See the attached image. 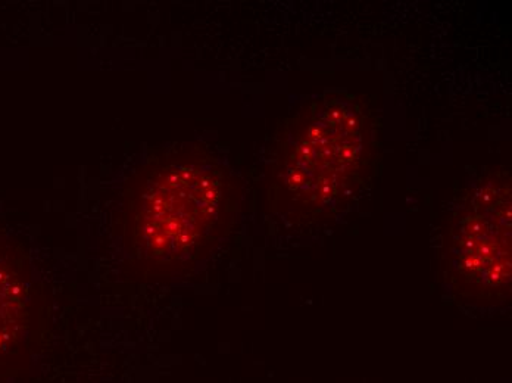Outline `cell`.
Returning a JSON list of instances; mask_svg holds the SVG:
<instances>
[{
    "label": "cell",
    "instance_id": "obj_1",
    "mask_svg": "<svg viewBox=\"0 0 512 383\" xmlns=\"http://www.w3.org/2000/svg\"><path fill=\"white\" fill-rule=\"evenodd\" d=\"M237 198L229 171L208 152H171L128 182L124 245L146 273H184L223 241Z\"/></svg>",
    "mask_w": 512,
    "mask_h": 383
},
{
    "label": "cell",
    "instance_id": "obj_2",
    "mask_svg": "<svg viewBox=\"0 0 512 383\" xmlns=\"http://www.w3.org/2000/svg\"><path fill=\"white\" fill-rule=\"evenodd\" d=\"M374 124L364 104L326 93L284 124L273 164L274 207L287 219H329L364 188L373 171Z\"/></svg>",
    "mask_w": 512,
    "mask_h": 383
},
{
    "label": "cell",
    "instance_id": "obj_3",
    "mask_svg": "<svg viewBox=\"0 0 512 383\" xmlns=\"http://www.w3.org/2000/svg\"><path fill=\"white\" fill-rule=\"evenodd\" d=\"M446 266L465 300L498 304L511 294L510 180L482 183L449 220Z\"/></svg>",
    "mask_w": 512,
    "mask_h": 383
},
{
    "label": "cell",
    "instance_id": "obj_4",
    "mask_svg": "<svg viewBox=\"0 0 512 383\" xmlns=\"http://www.w3.org/2000/svg\"><path fill=\"white\" fill-rule=\"evenodd\" d=\"M30 279L15 255L0 248V366L20 356L31 335Z\"/></svg>",
    "mask_w": 512,
    "mask_h": 383
}]
</instances>
